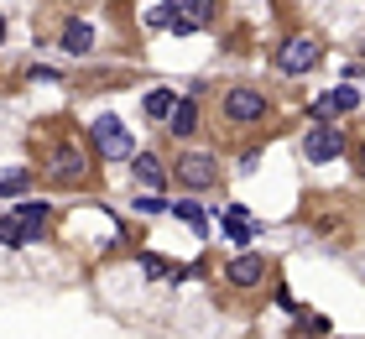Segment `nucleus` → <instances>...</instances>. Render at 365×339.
Returning <instances> with one entry per match:
<instances>
[{
	"label": "nucleus",
	"instance_id": "1",
	"mask_svg": "<svg viewBox=\"0 0 365 339\" xmlns=\"http://www.w3.org/2000/svg\"><path fill=\"white\" fill-rule=\"evenodd\" d=\"M220 115H225V126L245 131V126H261L272 115V99L261 89H251V84H230V89L220 94Z\"/></svg>",
	"mask_w": 365,
	"mask_h": 339
},
{
	"label": "nucleus",
	"instance_id": "2",
	"mask_svg": "<svg viewBox=\"0 0 365 339\" xmlns=\"http://www.w3.org/2000/svg\"><path fill=\"white\" fill-rule=\"evenodd\" d=\"M47 225V203H16L11 219H0V246H26Z\"/></svg>",
	"mask_w": 365,
	"mask_h": 339
},
{
	"label": "nucleus",
	"instance_id": "3",
	"mask_svg": "<svg viewBox=\"0 0 365 339\" xmlns=\"http://www.w3.org/2000/svg\"><path fill=\"white\" fill-rule=\"evenodd\" d=\"M319 58H324V42L308 37V31H297V37H287L277 47V74H308Z\"/></svg>",
	"mask_w": 365,
	"mask_h": 339
},
{
	"label": "nucleus",
	"instance_id": "4",
	"mask_svg": "<svg viewBox=\"0 0 365 339\" xmlns=\"http://www.w3.org/2000/svg\"><path fill=\"white\" fill-rule=\"evenodd\" d=\"M89 136H94V151H99V157H110V162L136 157V146H130V136H125V126L115 121V115H99V121L89 126Z\"/></svg>",
	"mask_w": 365,
	"mask_h": 339
},
{
	"label": "nucleus",
	"instance_id": "5",
	"mask_svg": "<svg viewBox=\"0 0 365 339\" xmlns=\"http://www.w3.org/2000/svg\"><path fill=\"white\" fill-rule=\"evenodd\" d=\"M178 178H182L188 193H204V188L220 183V167H214L209 151H182V157H178Z\"/></svg>",
	"mask_w": 365,
	"mask_h": 339
},
{
	"label": "nucleus",
	"instance_id": "6",
	"mask_svg": "<svg viewBox=\"0 0 365 339\" xmlns=\"http://www.w3.org/2000/svg\"><path fill=\"white\" fill-rule=\"evenodd\" d=\"M339 151H344V131L339 126H313L308 141H303V157L308 162H334Z\"/></svg>",
	"mask_w": 365,
	"mask_h": 339
},
{
	"label": "nucleus",
	"instance_id": "7",
	"mask_svg": "<svg viewBox=\"0 0 365 339\" xmlns=\"http://www.w3.org/2000/svg\"><path fill=\"white\" fill-rule=\"evenodd\" d=\"M261 277H267V261H261L256 251H240V256L225 266V282H230V287H256Z\"/></svg>",
	"mask_w": 365,
	"mask_h": 339
},
{
	"label": "nucleus",
	"instance_id": "8",
	"mask_svg": "<svg viewBox=\"0 0 365 339\" xmlns=\"http://www.w3.org/2000/svg\"><path fill=\"white\" fill-rule=\"evenodd\" d=\"M360 105V89H355V84H339V89L334 94H324V99H313V121H329V115H344V110H355Z\"/></svg>",
	"mask_w": 365,
	"mask_h": 339
},
{
	"label": "nucleus",
	"instance_id": "9",
	"mask_svg": "<svg viewBox=\"0 0 365 339\" xmlns=\"http://www.w3.org/2000/svg\"><path fill=\"white\" fill-rule=\"evenodd\" d=\"M214 16V0H178V21H173V31L178 37H188L193 26H204Z\"/></svg>",
	"mask_w": 365,
	"mask_h": 339
},
{
	"label": "nucleus",
	"instance_id": "10",
	"mask_svg": "<svg viewBox=\"0 0 365 339\" xmlns=\"http://www.w3.org/2000/svg\"><path fill=\"white\" fill-rule=\"evenodd\" d=\"M84 173H89V167H84V151H78V146H58L53 151V178L58 183H78Z\"/></svg>",
	"mask_w": 365,
	"mask_h": 339
},
{
	"label": "nucleus",
	"instance_id": "11",
	"mask_svg": "<svg viewBox=\"0 0 365 339\" xmlns=\"http://www.w3.org/2000/svg\"><path fill=\"white\" fill-rule=\"evenodd\" d=\"M220 225H225V235H230V246H240V251L256 241V225L245 219V209H225V214H220Z\"/></svg>",
	"mask_w": 365,
	"mask_h": 339
},
{
	"label": "nucleus",
	"instance_id": "12",
	"mask_svg": "<svg viewBox=\"0 0 365 339\" xmlns=\"http://www.w3.org/2000/svg\"><path fill=\"white\" fill-rule=\"evenodd\" d=\"M168 131H173V136H182V141H188V136L198 131V105H193V99H178V105H173Z\"/></svg>",
	"mask_w": 365,
	"mask_h": 339
},
{
	"label": "nucleus",
	"instance_id": "13",
	"mask_svg": "<svg viewBox=\"0 0 365 339\" xmlns=\"http://www.w3.org/2000/svg\"><path fill=\"white\" fill-rule=\"evenodd\" d=\"M136 183H141V188H168V167H162L157 157H152V151H141V157H136Z\"/></svg>",
	"mask_w": 365,
	"mask_h": 339
},
{
	"label": "nucleus",
	"instance_id": "14",
	"mask_svg": "<svg viewBox=\"0 0 365 339\" xmlns=\"http://www.w3.org/2000/svg\"><path fill=\"white\" fill-rule=\"evenodd\" d=\"M63 53H73V58H84L89 53V47H94V31H89V21H68V26H63Z\"/></svg>",
	"mask_w": 365,
	"mask_h": 339
},
{
	"label": "nucleus",
	"instance_id": "15",
	"mask_svg": "<svg viewBox=\"0 0 365 339\" xmlns=\"http://www.w3.org/2000/svg\"><path fill=\"white\" fill-rule=\"evenodd\" d=\"M168 209L188 225L193 235H209V219H204V209H198V198H182V203H168Z\"/></svg>",
	"mask_w": 365,
	"mask_h": 339
},
{
	"label": "nucleus",
	"instance_id": "16",
	"mask_svg": "<svg viewBox=\"0 0 365 339\" xmlns=\"http://www.w3.org/2000/svg\"><path fill=\"white\" fill-rule=\"evenodd\" d=\"M173 105H178V99H173L168 89H152V94H146V99H141V110H146V121H168V115H173Z\"/></svg>",
	"mask_w": 365,
	"mask_h": 339
},
{
	"label": "nucleus",
	"instance_id": "17",
	"mask_svg": "<svg viewBox=\"0 0 365 339\" xmlns=\"http://www.w3.org/2000/svg\"><path fill=\"white\" fill-rule=\"evenodd\" d=\"M178 21V6L168 0V6H146V26H173Z\"/></svg>",
	"mask_w": 365,
	"mask_h": 339
},
{
	"label": "nucleus",
	"instance_id": "18",
	"mask_svg": "<svg viewBox=\"0 0 365 339\" xmlns=\"http://www.w3.org/2000/svg\"><path fill=\"white\" fill-rule=\"evenodd\" d=\"M26 188V173H6L0 178V193H21Z\"/></svg>",
	"mask_w": 365,
	"mask_h": 339
},
{
	"label": "nucleus",
	"instance_id": "19",
	"mask_svg": "<svg viewBox=\"0 0 365 339\" xmlns=\"http://www.w3.org/2000/svg\"><path fill=\"white\" fill-rule=\"evenodd\" d=\"M136 209H141V214H162V209H168V203H162L157 193H141V198H136Z\"/></svg>",
	"mask_w": 365,
	"mask_h": 339
},
{
	"label": "nucleus",
	"instance_id": "20",
	"mask_svg": "<svg viewBox=\"0 0 365 339\" xmlns=\"http://www.w3.org/2000/svg\"><path fill=\"white\" fill-rule=\"evenodd\" d=\"M0 37H6V21H0Z\"/></svg>",
	"mask_w": 365,
	"mask_h": 339
}]
</instances>
